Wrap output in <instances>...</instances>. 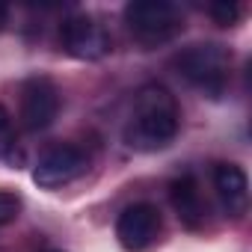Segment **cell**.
<instances>
[{"mask_svg": "<svg viewBox=\"0 0 252 252\" xmlns=\"http://www.w3.org/2000/svg\"><path fill=\"white\" fill-rule=\"evenodd\" d=\"M60 110V92L54 80L48 77H30L21 86V125L24 131H45L57 119Z\"/></svg>", "mask_w": 252, "mask_h": 252, "instance_id": "8992f818", "label": "cell"}, {"mask_svg": "<svg viewBox=\"0 0 252 252\" xmlns=\"http://www.w3.org/2000/svg\"><path fill=\"white\" fill-rule=\"evenodd\" d=\"M89 160L86 155L77 149V146H68V143H60L54 149H48L36 166H33V181L45 190H57L63 184H71L74 178H80L86 172Z\"/></svg>", "mask_w": 252, "mask_h": 252, "instance_id": "277c9868", "label": "cell"}, {"mask_svg": "<svg viewBox=\"0 0 252 252\" xmlns=\"http://www.w3.org/2000/svg\"><path fill=\"white\" fill-rule=\"evenodd\" d=\"M45 252H63V249H45Z\"/></svg>", "mask_w": 252, "mask_h": 252, "instance_id": "4fadbf2b", "label": "cell"}, {"mask_svg": "<svg viewBox=\"0 0 252 252\" xmlns=\"http://www.w3.org/2000/svg\"><path fill=\"white\" fill-rule=\"evenodd\" d=\"M178 119L175 95L160 83H146L137 92L131 122L125 125V143L134 152H158L175 140Z\"/></svg>", "mask_w": 252, "mask_h": 252, "instance_id": "6da1fadb", "label": "cell"}, {"mask_svg": "<svg viewBox=\"0 0 252 252\" xmlns=\"http://www.w3.org/2000/svg\"><path fill=\"white\" fill-rule=\"evenodd\" d=\"M160 234V211L149 202L128 205L116 220V237L128 252L149 249Z\"/></svg>", "mask_w": 252, "mask_h": 252, "instance_id": "5b68a950", "label": "cell"}, {"mask_svg": "<svg viewBox=\"0 0 252 252\" xmlns=\"http://www.w3.org/2000/svg\"><path fill=\"white\" fill-rule=\"evenodd\" d=\"M175 68L184 80H190L193 86H199L208 95H220L228 83V71H231V54L222 45L205 42V45H190L187 51H181L175 57Z\"/></svg>", "mask_w": 252, "mask_h": 252, "instance_id": "3957f363", "label": "cell"}, {"mask_svg": "<svg viewBox=\"0 0 252 252\" xmlns=\"http://www.w3.org/2000/svg\"><path fill=\"white\" fill-rule=\"evenodd\" d=\"M15 140H12V116L9 110L0 104V160H15Z\"/></svg>", "mask_w": 252, "mask_h": 252, "instance_id": "30bf717a", "label": "cell"}, {"mask_svg": "<svg viewBox=\"0 0 252 252\" xmlns=\"http://www.w3.org/2000/svg\"><path fill=\"white\" fill-rule=\"evenodd\" d=\"M125 24L140 45L158 48L181 33L184 18L178 6L166 3V0H134V3L125 6Z\"/></svg>", "mask_w": 252, "mask_h": 252, "instance_id": "7a4b0ae2", "label": "cell"}, {"mask_svg": "<svg viewBox=\"0 0 252 252\" xmlns=\"http://www.w3.org/2000/svg\"><path fill=\"white\" fill-rule=\"evenodd\" d=\"M60 42L77 60H101L110 51L107 30L95 18H89V15H71V18H65L63 27H60Z\"/></svg>", "mask_w": 252, "mask_h": 252, "instance_id": "52a82bcc", "label": "cell"}, {"mask_svg": "<svg viewBox=\"0 0 252 252\" xmlns=\"http://www.w3.org/2000/svg\"><path fill=\"white\" fill-rule=\"evenodd\" d=\"M21 214V199L9 190H0V225H9Z\"/></svg>", "mask_w": 252, "mask_h": 252, "instance_id": "7c38bea8", "label": "cell"}, {"mask_svg": "<svg viewBox=\"0 0 252 252\" xmlns=\"http://www.w3.org/2000/svg\"><path fill=\"white\" fill-rule=\"evenodd\" d=\"M169 199L178 211V220L187 228H199L205 220V205H202V193L193 175H181L169 184Z\"/></svg>", "mask_w": 252, "mask_h": 252, "instance_id": "9c48e42d", "label": "cell"}, {"mask_svg": "<svg viewBox=\"0 0 252 252\" xmlns=\"http://www.w3.org/2000/svg\"><path fill=\"white\" fill-rule=\"evenodd\" d=\"M208 15H211L220 27H228V24H234V21L240 18V6L231 3V0H217V3L208 6Z\"/></svg>", "mask_w": 252, "mask_h": 252, "instance_id": "8fae6325", "label": "cell"}, {"mask_svg": "<svg viewBox=\"0 0 252 252\" xmlns=\"http://www.w3.org/2000/svg\"><path fill=\"white\" fill-rule=\"evenodd\" d=\"M214 187H217V196L222 202V208L231 214V217H240L249 205V181H246V172L234 163H220L214 169Z\"/></svg>", "mask_w": 252, "mask_h": 252, "instance_id": "ba28073f", "label": "cell"}]
</instances>
